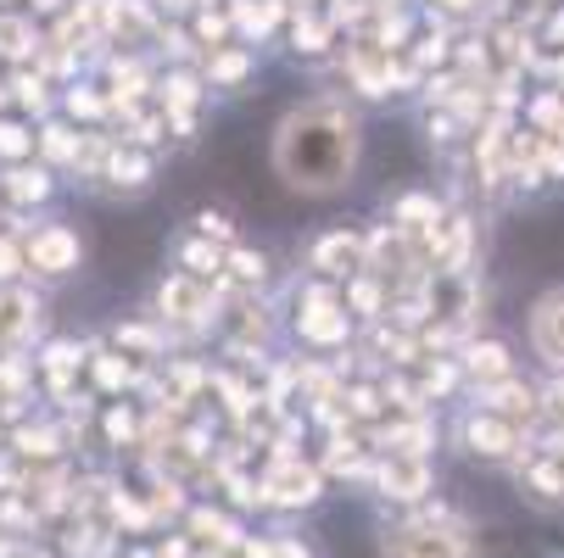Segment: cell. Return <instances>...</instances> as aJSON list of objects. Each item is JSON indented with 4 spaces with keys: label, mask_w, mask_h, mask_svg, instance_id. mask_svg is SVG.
I'll return each mask as SVG.
<instances>
[{
    "label": "cell",
    "mask_w": 564,
    "mask_h": 558,
    "mask_svg": "<svg viewBox=\"0 0 564 558\" xmlns=\"http://www.w3.org/2000/svg\"><path fill=\"white\" fill-rule=\"evenodd\" d=\"M464 369H469L480 385H498V380H509V374H514L509 347H498V341H475V347L464 352Z\"/></svg>",
    "instance_id": "cell-13"
},
{
    "label": "cell",
    "mask_w": 564,
    "mask_h": 558,
    "mask_svg": "<svg viewBox=\"0 0 564 558\" xmlns=\"http://www.w3.org/2000/svg\"><path fill=\"white\" fill-rule=\"evenodd\" d=\"M18 101L23 107H45V85L40 78H18Z\"/></svg>",
    "instance_id": "cell-30"
},
{
    "label": "cell",
    "mask_w": 564,
    "mask_h": 558,
    "mask_svg": "<svg viewBox=\"0 0 564 558\" xmlns=\"http://www.w3.org/2000/svg\"><path fill=\"white\" fill-rule=\"evenodd\" d=\"M347 414H352V419H380V391L352 385V391H347Z\"/></svg>",
    "instance_id": "cell-19"
},
{
    "label": "cell",
    "mask_w": 564,
    "mask_h": 558,
    "mask_svg": "<svg viewBox=\"0 0 564 558\" xmlns=\"http://www.w3.org/2000/svg\"><path fill=\"white\" fill-rule=\"evenodd\" d=\"M235 18H240V29H252V34H263V29L274 23V7H235Z\"/></svg>",
    "instance_id": "cell-23"
},
{
    "label": "cell",
    "mask_w": 564,
    "mask_h": 558,
    "mask_svg": "<svg viewBox=\"0 0 564 558\" xmlns=\"http://www.w3.org/2000/svg\"><path fill=\"white\" fill-rule=\"evenodd\" d=\"M464 447H469L475 458H487V463H503V458H520V452H525L520 425L503 419V414H492V408H475V414L464 419Z\"/></svg>",
    "instance_id": "cell-3"
},
{
    "label": "cell",
    "mask_w": 564,
    "mask_h": 558,
    "mask_svg": "<svg viewBox=\"0 0 564 558\" xmlns=\"http://www.w3.org/2000/svg\"><path fill=\"white\" fill-rule=\"evenodd\" d=\"M380 552L386 558H480V547L442 508L431 519H414V525H391L380 536Z\"/></svg>",
    "instance_id": "cell-2"
},
{
    "label": "cell",
    "mask_w": 564,
    "mask_h": 558,
    "mask_svg": "<svg viewBox=\"0 0 564 558\" xmlns=\"http://www.w3.org/2000/svg\"><path fill=\"white\" fill-rule=\"evenodd\" d=\"M191 530H196L202 541H224V547L235 541V525H229L224 514H213V508H196V514H191Z\"/></svg>",
    "instance_id": "cell-16"
},
{
    "label": "cell",
    "mask_w": 564,
    "mask_h": 558,
    "mask_svg": "<svg viewBox=\"0 0 564 558\" xmlns=\"http://www.w3.org/2000/svg\"><path fill=\"white\" fill-rule=\"evenodd\" d=\"M202 234H207V241H213V234H218V241H229V223H224V218H213V212H207V218H202Z\"/></svg>",
    "instance_id": "cell-34"
},
{
    "label": "cell",
    "mask_w": 564,
    "mask_h": 558,
    "mask_svg": "<svg viewBox=\"0 0 564 558\" xmlns=\"http://www.w3.org/2000/svg\"><path fill=\"white\" fill-rule=\"evenodd\" d=\"M296 330L307 341H318V347H336V341H347V313H341V302L330 291H313L307 296V313L296 318Z\"/></svg>",
    "instance_id": "cell-7"
},
{
    "label": "cell",
    "mask_w": 564,
    "mask_h": 558,
    "mask_svg": "<svg viewBox=\"0 0 564 558\" xmlns=\"http://www.w3.org/2000/svg\"><path fill=\"white\" fill-rule=\"evenodd\" d=\"M380 492L397 497V503H420L431 492V463L425 452H391L386 469H380Z\"/></svg>",
    "instance_id": "cell-6"
},
{
    "label": "cell",
    "mask_w": 564,
    "mask_h": 558,
    "mask_svg": "<svg viewBox=\"0 0 564 558\" xmlns=\"http://www.w3.org/2000/svg\"><path fill=\"white\" fill-rule=\"evenodd\" d=\"M402 241H391V234H375V258H369V269L375 274H402Z\"/></svg>",
    "instance_id": "cell-17"
},
{
    "label": "cell",
    "mask_w": 564,
    "mask_h": 558,
    "mask_svg": "<svg viewBox=\"0 0 564 558\" xmlns=\"http://www.w3.org/2000/svg\"><path fill=\"white\" fill-rule=\"evenodd\" d=\"M542 414H547V419H553V430L564 436V380H558V385L542 396Z\"/></svg>",
    "instance_id": "cell-25"
},
{
    "label": "cell",
    "mask_w": 564,
    "mask_h": 558,
    "mask_svg": "<svg viewBox=\"0 0 564 558\" xmlns=\"http://www.w3.org/2000/svg\"><path fill=\"white\" fill-rule=\"evenodd\" d=\"M29 151V134L12 129V123H0V156H23Z\"/></svg>",
    "instance_id": "cell-26"
},
{
    "label": "cell",
    "mask_w": 564,
    "mask_h": 558,
    "mask_svg": "<svg viewBox=\"0 0 564 558\" xmlns=\"http://www.w3.org/2000/svg\"><path fill=\"white\" fill-rule=\"evenodd\" d=\"M12 274H18V247L0 241V280H12Z\"/></svg>",
    "instance_id": "cell-32"
},
{
    "label": "cell",
    "mask_w": 564,
    "mask_h": 558,
    "mask_svg": "<svg viewBox=\"0 0 564 558\" xmlns=\"http://www.w3.org/2000/svg\"><path fill=\"white\" fill-rule=\"evenodd\" d=\"M274 163L296 190H313V196L341 190L358 163V118L336 101H307L302 112L280 123Z\"/></svg>",
    "instance_id": "cell-1"
},
{
    "label": "cell",
    "mask_w": 564,
    "mask_h": 558,
    "mask_svg": "<svg viewBox=\"0 0 564 558\" xmlns=\"http://www.w3.org/2000/svg\"><path fill=\"white\" fill-rule=\"evenodd\" d=\"M520 492H525V503H536V508H564V458L558 452H531L525 458V469H520Z\"/></svg>",
    "instance_id": "cell-5"
},
{
    "label": "cell",
    "mask_w": 564,
    "mask_h": 558,
    "mask_svg": "<svg viewBox=\"0 0 564 558\" xmlns=\"http://www.w3.org/2000/svg\"><path fill=\"white\" fill-rule=\"evenodd\" d=\"M163 307H169L174 318H196V313H207V291H202L196 280H169V285H163Z\"/></svg>",
    "instance_id": "cell-14"
},
{
    "label": "cell",
    "mask_w": 564,
    "mask_h": 558,
    "mask_svg": "<svg viewBox=\"0 0 564 558\" xmlns=\"http://www.w3.org/2000/svg\"><path fill=\"white\" fill-rule=\"evenodd\" d=\"M107 436H112V441H129V436H134V419H129L123 408H112V414H107Z\"/></svg>",
    "instance_id": "cell-29"
},
{
    "label": "cell",
    "mask_w": 564,
    "mask_h": 558,
    "mask_svg": "<svg viewBox=\"0 0 564 558\" xmlns=\"http://www.w3.org/2000/svg\"><path fill=\"white\" fill-rule=\"evenodd\" d=\"M263 497L280 503V508H307L318 497V469L302 463V458H291V452H280L274 469L263 474Z\"/></svg>",
    "instance_id": "cell-4"
},
{
    "label": "cell",
    "mask_w": 564,
    "mask_h": 558,
    "mask_svg": "<svg viewBox=\"0 0 564 558\" xmlns=\"http://www.w3.org/2000/svg\"><path fill=\"white\" fill-rule=\"evenodd\" d=\"M547 452H558V458H564V436H558V447H547Z\"/></svg>",
    "instance_id": "cell-38"
},
{
    "label": "cell",
    "mask_w": 564,
    "mask_h": 558,
    "mask_svg": "<svg viewBox=\"0 0 564 558\" xmlns=\"http://www.w3.org/2000/svg\"><path fill=\"white\" fill-rule=\"evenodd\" d=\"M18 447H23L29 458H51V452H56V436H51V430H23Z\"/></svg>",
    "instance_id": "cell-22"
},
{
    "label": "cell",
    "mask_w": 564,
    "mask_h": 558,
    "mask_svg": "<svg viewBox=\"0 0 564 558\" xmlns=\"http://www.w3.org/2000/svg\"><path fill=\"white\" fill-rule=\"evenodd\" d=\"M23 40H29L23 23H0V51H7V56H23V51H29Z\"/></svg>",
    "instance_id": "cell-24"
},
{
    "label": "cell",
    "mask_w": 564,
    "mask_h": 558,
    "mask_svg": "<svg viewBox=\"0 0 564 558\" xmlns=\"http://www.w3.org/2000/svg\"><path fill=\"white\" fill-rule=\"evenodd\" d=\"M185 263H191V274H213L218 269V258L207 247H185Z\"/></svg>",
    "instance_id": "cell-28"
},
{
    "label": "cell",
    "mask_w": 564,
    "mask_h": 558,
    "mask_svg": "<svg viewBox=\"0 0 564 558\" xmlns=\"http://www.w3.org/2000/svg\"><path fill=\"white\" fill-rule=\"evenodd\" d=\"M352 302H358L364 313H375V307H380V291H375V285H358V291H352Z\"/></svg>",
    "instance_id": "cell-33"
},
{
    "label": "cell",
    "mask_w": 564,
    "mask_h": 558,
    "mask_svg": "<svg viewBox=\"0 0 564 558\" xmlns=\"http://www.w3.org/2000/svg\"><path fill=\"white\" fill-rule=\"evenodd\" d=\"M229 274H235L240 285H258V280H263V258H252V252H235V258H229Z\"/></svg>",
    "instance_id": "cell-20"
},
{
    "label": "cell",
    "mask_w": 564,
    "mask_h": 558,
    "mask_svg": "<svg viewBox=\"0 0 564 558\" xmlns=\"http://www.w3.org/2000/svg\"><path fill=\"white\" fill-rule=\"evenodd\" d=\"M34 318H40L34 296H23V291H7V296H0V347L23 341V336L34 330Z\"/></svg>",
    "instance_id": "cell-12"
},
{
    "label": "cell",
    "mask_w": 564,
    "mask_h": 558,
    "mask_svg": "<svg viewBox=\"0 0 564 558\" xmlns=\"http://www.w3.org/2000/svg\"><path fill=\"white\" fill-rule=\"evenodd\" d=\"M34 7H40V12H56V7H62V0H34Z\"/></svg>",
    "instance_id": "cell-37"
},
{
    "label": "cell",
    "mask_w": 564,
    "mask_h": 558,
    "mask_svg": "<svg viewBox=\"0 0 564 558\" xmlns=\"http://www.w3.org/2000/svg\"><path fill=\"white\" fill-rule=\"evenodd\" d=\"M274 558H307V552H302L296 541H274Z\"/></svg>",
    "instance_id": "cell-35"
},
{
    "label": "cell",
    "mask_w": 564,
    "mask_h": 558,
    "mask_svg": "<svg viewBox=\"0 0 564 558\" xmlns=\"http://www.w3.org/2000/svg\"><path fill=\"white\" fill-rule=\"evenodd\" d=\"M442 7H453V12H464V7H475V0H442Z\"/></svg>",
    "instance_id": "cell-36"
},
{
    "label": "cell",
    "mask_w": 564,
    "mask_h": 558,
    "mask_svg": "<svg viewBox=\"0 0 564 558\" xmlns=\"http://www.w3.org/2000/svg\"><path fill=\"white\" fill-rule=\"evenodd\" d=\"M480 408H492V414H503V419H531L542 403H536V391L531 385H520L514 374L509 380H498V385H480Z\"/></svg>",
    "instance_id": "cell-10"
},
{
    "label": "cell",
    "mask_w": 564,
    "mask_h": 558,
    "mask_svg": "<svg viewBox=\"0 0 564 558\" xmlns=\"http://www.w3.org/2000/svg\"><path fill=\"white\" fill-rule=\"evenodd\" d=\"M247 51H218L213 56V78H218V85H235V78H247Z\"/></svg>",
    "instance_id": "cell-18"
},
{
    "label": "cell",
    "mask_w": 564,
    "mask_h": 558,
    "mask_svg": "<svg viewBox=\"0 0 564 558\" xmlns=\"http://www.w3.org/2000/svg\"><path fill=\"white\" fill-rule=\"evenodd\" d=\"M313 269L318 274H352V269H364V247L352 234H325V241L313 247Z\"/></svg>",
    "instance_id": "cell-11"
},
{
    "label": "cell",
    "mask_w": 564,
    "mask_h": 558,
    "mask_svg": "<svg viewBox=\"0 0 564 558\" xmlns=\"http://www.w3.org/2000/svg\"><path fill=\"white\" fill-rule=\"evenodd\" d=\"M29 263H34L40 274H67V269L78 263V241H73L62 223H51V229H40L34 241H29Z\"/></svg>",
    "instance_id": "cell-9"
},
{
    "label": "cell",
    "mask_w": 564,
    "mask_h": 558,
    "mask_svg": "<svg viewBox=\"0 0 564 558\" xmlns=\"http://www.w3.org/2000/svg\"><path fill=\"white\" fill-rule=\"evenodd\" d=\"M531 341H536V352H542L553 369H564V291H547V296L536 302Z\"/></svg>",
    "instance_id": "cell-8"
},
{
    "label": "cell",
    "mask_w": 564,
    "mask_h": 558,
    "mask_svg": "<svg viewBox=\"0 0 564 558\" xmlns=\"http://www.w3.org/2000/svg\"><path fill=\"white\" fill-rule=\"evenodd\" d=\"M296 40H302V51H325V29H318V23L296 29Z\"/></svg>",
    "instance_id": "cell-31"
},
{
    "label": "cell",
    "mask_w": 564,
    "mask_h": 558,
    "mask_svg": "<svg viewBox=\"0 0 564 558\" xmlns=\"http://www.w3.org/2000/svg\"><path fill=\"white\" fill-rule=\"evenodd\" d=\"M45 190H51V179H45L40 168H12V174H7V196H12V201H40Z\"/></svg>",
    "instance_id": "cell-15"
},
{
    "label": "cell",
    "mask_w": 564,
    "mask_h": 558,
    "mask_svg": "<svg viewBox=\"0 0 564 558\" xmlns=\"http://www.w3.org/2000/svg\"><path fill=\"white\" fill-rule=\"evenodd\" d=\"M45 151H51V156H78V145H73L67 129H45Z\"/></svg>",
    "instance_id": "cell-27"
},
{
    "label": "cell",
    "mask_w": 564,
    "mask_h": 558,
    "mask_svg": "<svg viewBox=\"0 0 564 558\" xmlns=\"http://www.w3.org/2000/svg\"><path fill=\"white\" fill-rule=\"evenodd\" d=\"M96 380L118 391V385H129V380H134V369H129V363H118V358H96Z\"/></svg>",
    "instance_id": "cell-21"
}]
</instances>
